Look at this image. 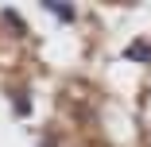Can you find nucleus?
Instances as JSON below:
<instances>
[{
  "label": "nucleus",
  "mask_w": 151,
  "mask_h": 147,
  "mask_svg": "<svg viewBox=\"0 0 151 147\" xmlns=\"http://www.w3.org/2000/svg\"><path fill=\"white\" fill-rule=\"evenodd\" d=\"M12 112L16 116H31V97H27V89H16L12 93Z\"/></svg>",
  "instance_id": "nucleus-3"
},
{
  "label": "nucleus",
  "mask_w": 151,
  "mask_h": 147,
  "mask_svg": "<svg viewBox=\"0 0 151 147\" xmlns=\"http://www.w3.org/2000/svg\"><path fill=\"white\" fill-rule=\"evenodd\" d=\"M0 19H4V23L12 27V31H16V35H23V31H27V27H23V19H19V16H16L12 8H4V12H0Z\"/></svg>",
  "instance_id": "nucleus-4"
},
{
  "label": "nucleus",
  "mask_w": 151,
  "mask_h": 147,
  "mask_svg": "<svg viewBox=\"0 0 151 147\" xmlns=\"http://www.w3.org/2000/svg\"><path fill=\"white\" fill-rule=\"evenodd\" d=\"M124 58H128V62H139V66H147V62H151V43H147V39H136V43H128V47H124Z\"/></svg>",
  "instance_id": "nucleus-2"
},
{
  "label": "nucleus",
  "mask_w": 151,
  "mask_h": 147,
  "mask_svg": "<svg viewBox=\"0 0 151 147\" xmlns=\"http://www.w3.org/2000/svg\"><path fill=\"white\" fill-rule=\"evenodd\" d=\"M43 8H47L54 19H62V23H74V19H78V8L66 4V0H43Z\"/></svg>",
  "instance_id": "nucleus-1"
}]
</instances>
